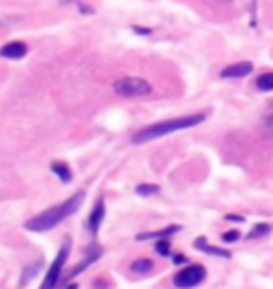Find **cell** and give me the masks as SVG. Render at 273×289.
Masks as SVG:
<instances>
[{
  "label": "cell",
  "instance_id": "6da1fadb",
  "mask_svg": "<svg viewBox=\"0 0 273 289\" xmlns=\"http://www.w3.org/2000/svg\"><path fill=\"white\" fill-rule=\"evenodd\" d=\"M84 192H77L75 196H71L68 200H64L62 204H56L51 206V209L43 211L41 215L32 217L30 221L26 223V230H30V232H47V230L56 228L60 221H64L66 217H71L75 211L79 209V204L84 202Z\"/></svg>",
  "mask_w": 273,
  "mask_h": 289
},
{
  "label": "cell",
  "instance_id": "7a4b0ae2",
  "mask_svg": "<svg viewBox=\"0 0 273 289\" xmlns=\"http://www.w3.org/2000/svg\"><path fill=\"white\" fill-rule=\"evenodd\" d=\"M203 121H205V113H196V115L177 117V119L158 121V123H152V126H147V128L135 132L132 140H135V143H147V140H154V138L167 136V134H173V132H177V130L194 128V126H199V123H203Z\"/></svg>",
  "mask_w": 273,
  "mask_h": 289
},
{
  "label": "cell",
  "instance_id": "3957f363",
  "mask_svg": "<svg viewBox=\"0 0 273 289\" xmlns=\"http://www.w3.org/2000/svg\"><path fill=\"white\" fill-rule=\"evenodd\" d=\"M113 92L122 98H139L147 96L152 92V85L145 79H139V77H122L113 83Z\"/></svg>",
  "mask_w": 273,
  "mask_h": 289
},
{
  "label": "cell",
  "instance_id": "277c9868",
  "mask_svg": "<svg viewBox=\"0 0 273 289\" xmlns=\"http://www.w3.org/2000/svg\"><path fill=\"white\" fill-rule=\"evenodd\" d=\"M68 253H71V238H66L64 245H62V249L58 251L54 264H51L49 270H47V274H45L41 289H56V285L62 279V268H64V264H66V259H68Z\"/></svg>",
  "mask_w": 273,
  "mask_h": 289
},
{
  "label": "cell",
  "instance_id": "5b68a950",
  "mask_svg": "<svg viewBox=\"0 0 273 289\" xmlns=\"http://www.w3.org/2000/svg\"><path fill=\"white\" fill-rule=\"evenodd\" d=\"M205 276H207L205 268H203L201 264H194V266H186L184 270H179L175 274V279H173V283L182 289H188V287H196L199 283H203Z\"/></svg>",
  "mask_w": 273,
  "mask_h": 289
},
{
  "label": "cell",
  "instance_id": "8992f818",
  "mask_svg": "<svg viewBox=\"0 0 273 289\" xmlns=\"http://www.w3.org/2000/svg\"><path fill=\"white\" fill-rule=\"evenodd\" d=\"M101 255H103V249H101V247H98V245H90L88 249H85L84 262H81L79 266H75V268L71 270V272H66L64 276H62V279H60V283H68V281H73L75 276H77V274H81V272H84V270L88 268V266H92V264H94V262H96V259L101 257Z\"/></svg>",
  "mask_w": 273,
  "mask_h": 289
},
{
  "label": "cell",
  "instance_id": "52a82bcc",
  "mask_svg": "<svg viewBox=\"0 0 273 289\" xmlns=\"http://www.w3.org/2000/svg\"><path fill=\"white\" fill-rule=\"evenodd\" d=\"M28 54V47L21 40H13V43H7L0 47V56L7 58V60H21Z\"/></svg>",
  "mask_w": 273,
  "mask_h": 289
},
{
  "label": "cell",
  "instance_id": "ba28073f",
  "mask_svg": "<svg viewBox=\"0 0 273 289\" xmlns=\"http://www.w3.org/2000/svg\"><path fill=\"white\" fill-rule=\"evenodd\" d=\"M252 73V62H237V64H231V66H226L222 73L224 79H239V77H246Z\"/></svg>",
  "mask_w": 273,
  "mask_h": 289
},
{
  "label": "cell",
  "instance_id": "9c48e42d",
  "mask_svg": "<svg viewBox=\"0 0 273 289\" xmlns=\"http://www.w3.org/2000/svg\"><path fill=\"white\" fill-rule=\"evenodd\" d=\"M194 249H199L203 253H209V255H216V257H226L229 259L231 257V251H226V249H220V247H213V245H209L203 236H199V238L194 240Z\"/></svg>",
  "mask_w": 273,
  "mask_h": 289
},
{
  "label": "cell",
  "instance_id": "30bf717a",
  "mask_svg": "<svg viewBox=\"0 0 273 289\" xmlns=\"http://www.w3.org/2000/svg\"><path fill=\"white\" fill-rule=\"evenodd\" d=\"M103 217H105V200L98 198L94 211L90 213V219H88V226H90V232L92 234L98 232V228H101V223H103Z\"/></svg>",
  "mask_w": 273,
  "mask_h": 289
},
{
  "label": "cell",
  "instance_id": "8fae6325",
  "mask_svg": "<svg viewBox=\"0 0 273 289\" xmlns=\"http://www.w3.org/2000/svg\"><path fill=\"white\" fill-rule=\"evenodd\" d=\"M179 232V226H169L165 230H156V232H143L137 236V240H149V238H167V236Z\"/></svg>",
  "mask_w": 273,
  "mask_h": 289
},
{
  "label": "cell",
  "instance_id": "7c38bea8",
  "mask_svg": "<svg viewBox=\"0 0 273 289\" xmlns=\"http://www.w3.org/2000/svg\"><path fill=\"white\" fill-rule=\"evenodd\" d=\"M152 268H154V262H152V259H147V257H139V259H135V262L130 264V272H135V274L152 272Z\"/></svg>",
  "mask_w": 273,
  "mask_h": 289
},
{
  "label": "cell",
  "instance_id": "4fadbf2b",
  "mask_svg": "<svg viewBox=\"0 0 273 289\" xmlns=\"http://www.w3.org/2000/svg\"><path fill=\"white\" fill-rule=\"evenodd\" d=\"M260 128H263V132L267 136H273V102L265 109L263 117H260Z\"/></svg>",
  "mask_w": 273,
  "mask_h": 289
},
{
  "label": "cell",
  "instance_id": "5bb4252c",
  "mask_svg": "<svg viewBox=\"0 0 273 289\" xmlns=\"http://www.w3.org/2000/svg\"><path fill=\"white\" fill-rule=\"evenodd\" d=\"M256 87L260 92H271L273 90V73H263L256 79Z\"/></svg>",
  "mask_w": 273,
  "mask_h": 289
},
{
  "label": "cell",
  "instance_id": "9a60e30c",
  "mask_svg": "<svg viewBox=\"0 0 273 289\" xmlns=\"http://www.w3.org/2000/svg\"><path fill=\"white\" fill-rule=\"evenodd\" d=\"M51 170H54V173L60 176L62 181H66V183L71 181V168H68L64 162H54V164H51Z\"/></svg>",
  "mask_w": 273,
  "mask_h": 289
},
{
  "label": "cell",
  "instance_id": "2e32d148",
  "mask_svg": "<svg viewBox=\"0 0 273 289\" xmlns=\"http://www.w3.org/2000/svg\"><path fill=\"white\" fill-rule=\"evenodd\" d=\"M269 230H271V226H267V223H256V228H254L252 232L248 234V238L250 240H256V238H260V236L269 234Z\"/></svg>",
  "mask_w": 273,
  "mask_h": 289
},
{
  "label": "cell",
  "instance_id": "e0dca14e",
  "mask_svg": "<svg viewBox=\"0 0 273 289\" xmlns=\"http://www.w3.org/2000/svg\"><path fill=\"white\" fill-rule=\"evenodd\" d=\"M137 192L141 193V196H152V193L158 192V185H139Z\"/></svg>",
  "mask_w": 273,
  "mask_h": 289
},
{
  "label": "cell",
  "instance_id": "ac0fdd59",
  "mask_svg": "<svg viewBox=\"0 0 273 289\" xmlns=\"http://www.w3.org/2000/svg\"><path fill=\"white\" fill-rule=\"evenodd\" d=\"M39 266H41V262H37L34 266H30V268H26V270H24V279H21V285H24V283H28V281L32 279V274L39 270Z\"/></svg>",
  "mask_w": 273,
  "mask_h": 289
},
{
  "label": "cell",
  "instance_id": "d6986e66",
  "mask_svg": "<svg viewBox=\"0 0 273 289\" xmlns=\"http://www.w3.org/2000/svg\"><path fill=\"white\" fill-rule=\"evenodd\" d=\"M237 238H239V232H237V230H231V232H224V234H222V240H224V243H235Z\"/></svg>",
  "mask_w": 273,
  "mask_h": 289
},
{
  "label": "cell",
  "instance_id": "ffe728a7",
  "mask_svg": "<svg viewBox=\"0 0 273 289\" xmlns=\"http://www.w3.org/2000/svg\"><path fill=\"white\" fill-rule=\"evenodd\" d=\"M169 240H165V238H160V243L156 245V251L158 253H162V255H167V253H169Z\"/></svg>",
  "mask_w": 273,
  "mask_h": 289
},
{
  "label": "cell",
  "instance_id": "44dd1931",
  "mask_svg": "<svg viewBox=\"0 0 273 289\" xmlns=\"http://www.w3.org/2000/svg\"><path fill=\"white\" fill-rule=\"evenodd\" d=\"M173 262H175L177 266H179V264H186V262H188V259H186V255H182V253H179V255H175V257H173Z\"/></svg>",
  "mask_w": 273,
  "mask_h": 289
},
{
  "label": "cell",
  "instance_id": "7402d4cb",
  "mask_svg": "<svg viewBox=\"0 0 273 289\" xmlns=\"http://www.w3.org/2000/svg\"><path fill=\"white\" fill-rule=\"evenodd\" d=\"M226 219H229V221H241V217H237V215H226Z\"/></svg>",
  "mask_w": 273,
  "mask_h": 289
},
{
  "label": "cell",
  "instance_id": "603a6c76",
  "mask_svg": "<svg viewBox=\"0 0 273 289\" xmlns=\"http://www.w3.org/2000/svg\"><path fill=\"white\" fill-rule=\"evenodd\" d=\"M218 2H222V4H226V2H233V0H218Z\"/></svg>",
  "mask_w": 273,
  "mask_h": 289
},
{
  "label": "cell",
  "instance_id": "cb8c5ba5",
  "mask_svg": "<svg viewBox=\"0 0 273 289\" xmlns=\"http://www.w3.org/2000/svg\"><path fill=\"white\" fill-rule=\"evenodd\" d=\"M66 289H77V285H75V283H73V285H68Z\"/></svg>",
  "mask_w": 273,
  "mask_h": 289
}]
</instances>
